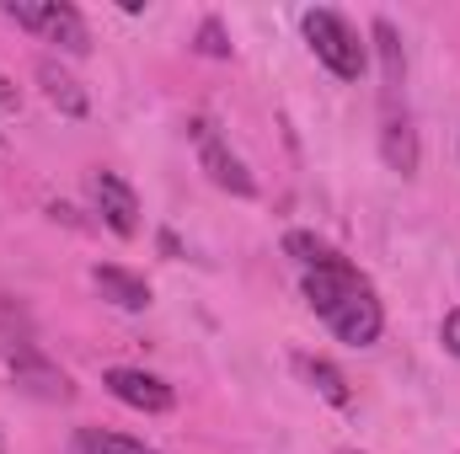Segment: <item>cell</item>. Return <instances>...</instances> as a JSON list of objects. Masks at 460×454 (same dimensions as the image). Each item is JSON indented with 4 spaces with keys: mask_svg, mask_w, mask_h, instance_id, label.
<instances>
[{
    "mask_svg": "<svg viewBox=\"0 0 460 454\" xmlns=\"http://www.w3.org/2000/svg\"><path fill=\"white\" fill-rule=\"evenodd\" d=\"M5 363H11V380H16L27 396H38V401H70V396H75L70 374H65V369H54V363H49L32 342L5 347Z\"/></svg>",
    "mask_w": 460,
    "mask_h": 454,
    "instance_id": "obj_5",
    "label": "cell"
},
{
    "mask_svg": "<svg viewBox=\"0 0 460 454\" xmlns=\"http://www.w3.org/2000/svg\"><path fill=\"white\" fill-rule=\"evenodd\" d=\"M375 43H380V65H385V97H396L402 75H407V59H402V38L391 22H375Z\"/></svg>",
    "mask_w": 460,
    "mask_h": 454,
    "instance_id": "obj_13",
    "label": "cell"
},
{
    "mask_svg": "<svg viewBox=\"0 0 460 454\" xmlns=\"http://www.w3.org/2000/svg\"><path fill=\"white\" fill-rule=\"evenodd\" d=\"M188 134H193V144H199V166L209 171V182H215V188H226V193H235V198H257V177L246 171V161L230 150L226 139L215 134V123H209V118H193V123H188Z\"/></svg>",
    "mask_w": 460,
    "mask_h": 454,
    "instance_id": "obj_4",
    "label": "cell"
},
{
    "mask_svg": "<svg viewBox=\"0 0 460 454\" xmlns=\"http://www.w3.org/2000/svg\"><path fill=\"white\" fill-rule=\"evenodd\" d=\"M300 27H305L311 54H316L338 81H358V75L369 70V54H364V43H358V32H353V22H348L343 11L316 5V11L300 16Z\"/></svg>",
    "mask_w": 460,
    "mask_h": 454,
    "instance_id": "obj_2",
    "label": "cell"
},
{
    "mask_svg": "<svg viewBox=\"0 0 460 454\" xmlns=\"http://www.w3.org/2000/svg\"><path fill=\"white\" fill-rule=\"evenodd\" d=\"M305 300H311V310H316L348 347L380 342L385 310H380V300H375V284L348 262L343 251H338L332 262H322V267L305 273Z\"/></svg>",
    "mask_w": 460,
    "mask_h": 454,
    "instance_id": "obj_1",
    "label": "cell"
},
{
    "mask_svg": "<svg viewBox=\"0 0 460 454\" xmlns=\"http://www.w3.org/2000/svg\"><path fill=\"white\" fill-rule=\"evenodd\" d=\"M92 284L102 289V300H113L118 310H145L150 305V284L139 278V273H128V267H92Z\"/></svg>",
    "mask_w": 460,
    "mask_h": 454,
    "instance_id": "obj_9",
    "label": "cell"
},
{
    "mask_svg": "<svg viewBox=\"0 0 460 454\" xmlns=\"http://www.w3.org/2000/svg\"><path fill=\"white\" fill-rule=\"evenodd\" d=\"M380 155L402 177L418 171V128H412L407 108H396V97H385V113H380Z\"/></svg>",
    "mask_w": 460,
    "mask_h": 454,
    "instance_id": "obj_8",
    "label": "cell"
},
{
    "mask_svg": "<svg viewBox=\"0 0 460 454\" xmlns=\"http://www.w3.org/2000/svg\"><path fill=\"white\" fill-rule=\"evenodd\" d=\"M16 108H22V92L11 75H0V113H16Z\"/></svg>",
    "mask_w": 460,
    "mask_h": 454,
    "instance_id": "obj_17",
    "label": "cell"
},
{
    "mask_svg": "<svg viewBox=\"0 0 460 454\" xmlns=\"http://www.w3.org/2000/svg\"><path fill=\"white\" fill-rule=\"evenodd\" d=\"M5 16L27 32H38L43 43L65 48V54H92V32H86V16L65 0H5Z\"/></svg>",
    "mask_w": 460,
    "mask_h": 454,
    "instance_id": "obj_3",
    "label": "cell"
},
{
    "mask_svg": "<svg viewBox=\"0 0 460 454\" xmlns=\"http://www.w3.org/2000/svg\"><path fill=\"white\" fill-rule=\"evenodd\" d=\"M92 204H97V214H102V225L113 230V235H134L139 230V198H134V188L118 177V171H92Z\"/></svg>",
    "mask_w": 460,
    "mask_h": 454,
    "instance_id": "obj_7",
    "label": "cell"
},
{
    "mask_svg": "<svg viewBox=\"0 0 460 454\" xmlns=\"http://www.w3.org/2000/svg\"><path fill=\"white\" fill-rule=\"evenodd\" d=\"M439 342H445V353H456V358H460V305L439 321Z\"/></svg>",
    "mask_w": 460,
    "mask_h": 454,
    "instance_id": "obj_16",
    "label": "cell"
},
{
    "mask_svg": "<svg viewBox=\"0 0 460 454\" xmlns=\"http://www.w3.org/2000/svg\"><path fill=\"white\" fill-rule=\"evenodd\" d=\"M284 251H289V257H295V262H300L305 273L338 257V251H332V246H327L322 235H311V230H289V235H284Z\"/></svg>",
    "mask_w": 460,
    "mask_h": 454,
    "instance_id": "obj_14",
    "label": "cell"
},
{
    "mask_svg": "<svg viewBox=\"0 0 460 454\" xmlns=\"http://www.w3.org/2000/svg\"><path fill=\"white\" fill-rule=\"evenodd\" d=\"M199 48H204V54H209V59H230L226 27H220V22H215V16H209V22H204V27H199Z\"/></svg>",
    "mask_w": 460,
    "mask_h": 454,
    "instance_id": "obj_15",
    "label": "cell"
},
{
    "mask_svg": "<svg viewBox=\"0 0 460 454\" xmlns=\"http://www.w3.org/2000/svg\"><path fill=\"white\" fill-rule=\"evenodd\" d=\"M38 81H43V92H49V102H54V108H65L70 118H81V113H86V92L75 86V75H70L65 65L43 59V65H38Z\"/></svg>",
    "mask_w": 460,
    "mask_h": 454,
    "instance_id": "obj_10",
    "label": "cell"
},
{
    "mask_svg": "<svg viewBox=\"0 0 460 454\" xmlns=\"http://www.w3.org/2000/svg\"><path fill=\"white\" fill-rule=\"evenodd\" d=\"M300 374L316 385V396H327L332 406H348L353 401V390H348V380L338 374V363H327V358H300Z\"/></svg>",
    "mask_w": 460,
    "mask_h": 454,
    "instance_id": "obj_11",
    "label": "cell"
},
{
    "mask_svg": "<svg viewBox=\"0 0 460 454\" xmlns=\"http://www.w3.org/2000/svg\"><path fill=\"white\" fill-rule=\"evenodd\" d=\"M75 450H81V454H155L145 439L108 433V428H81V433H75Z\"/></svg>",
    "mask_w": 460,
    "mask_h": 454,
    "instance_id": "obj_12",
    "label": "cell"
},
{
    "mask_svg": "<svg viewBox=\"0 0 460 454\" xmlns=\"http://www.w3.org/2000/svg\"><path fill=\"white\" fill-rule=\"evenodd\" d=\"M102 385L113 390L123 406H134V412H150V417L177 406V390H172L161 374H145V369H108V374H102Z\"/></svg>",
    "mask_w": 460,
    "mask_h": 454,
    "instance_id": "obj_6",
    "label": "cell"
}]
</instances>
